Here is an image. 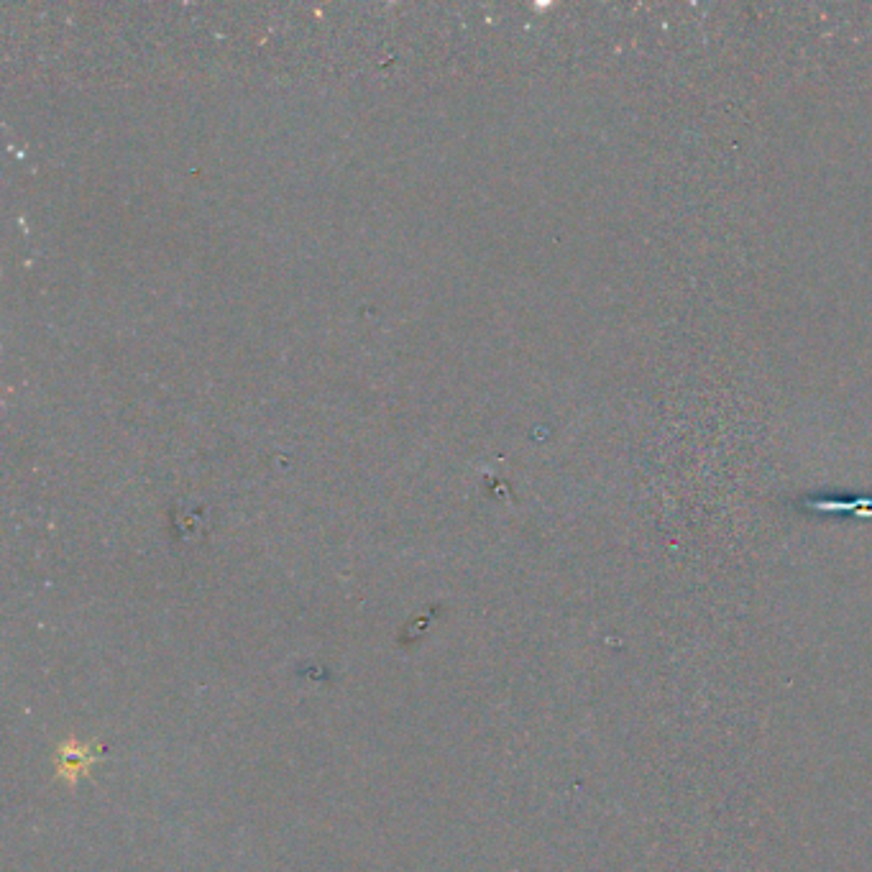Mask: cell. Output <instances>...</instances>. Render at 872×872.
Instances as JSON below:
<instances>
[{
	"mask_svg": "<svg viewBox=\"0 0 872 872\" xmlns=\"http://www.w3.org/2000/svg\"><path fill=\"white\" fill-rule=\"evenodd\" d=\"M100 757V750L90 745H82L77 740H67L59 745L57 750V775L67 780L70 786H75L77 780L90 770V765Z\"/></svg>",
	"mask_w": 872,
	"mask_h": 872,
	"instance_id": "cell-1",
	"label": "cell"
}]
</instances>
